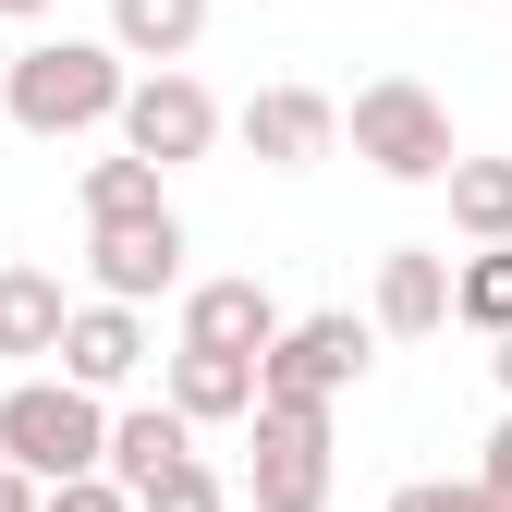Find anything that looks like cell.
Here are the masks:
<instances>
[{
  "label": "cell",
  "mask_w": 512,
  "mask_h": 512,
  "mask_svg": "<svg viewBox=\"0 0 512 512\" xmlns=\"http://www.w3.org/2000/svg\"><path fill=\"white\" fill-rule=\"evenodd\" d=\"M0 86H13V37H0Z\"/></svg>",
  "instance_id": "484cf974"
},
{
  "label": "cell",
  "mask_w": 512,
  "mask_h": 512,
  "mask_svg": "<svg viewBox=\"0 0 512 512\" xmlns=\"http://www.w3.org/2000/svg\"><path fill=\"white\" fill-rule=\"evenodd\" d=\"M452 269H464V256H439V244H391V256H378V330H391V342L452 330Z\"/></svg>",
  "instance_id": "8fae6325"
},
{
  "label": "cell",
  "mask_w": 512,
  "mask_h": 512,
  "mask_svg": "<svg viewBox=\"0 0 512 512\" xmlns=\"http://www.w3.org/2000/svg\"><path fill=\"white\" fill-rule=\"evenodd\" d=\"M452 317H464V330H512V244H476L464 256V269H452Z\"/></svg>",
  "instance_id": "ac0fdd59"
},
{
  "label": "cell",
  "mask_w": 512,
  "mask_h": 512,
  "mask_svg": "<svg viewBox=\"0 0 512 512\" xmlns=\"http://www.w3.org/2000/svg\"><path fill=\"white\" fill-rule=\"evenodd\" d=\"M476 488H488V500H500V512H512V415H500V427H488V452H476Z\"/></svg>",
  "instance_id": "7402d4cb"
},
{
  "label": "cell",
  "mask_w": 512,
  "mask_h": 512,
  "mask_svg": "<svg viewBox=\"0 0 512 512\" xmlns=\"http://www.w3.org/2000/svg\"><path fill=\"white\" fill-rule=\"evenodd\" d=\"M171 464H196V427H183L171 403H135V415H110V488H159Z\"/></svg>",
  "instance_id": "4fadbf2b"
},
{
  "label": "cell",
  "mask_w": 512,
  "mask_h": 512,
  "mask_svg": "<svg viewBox=\"0 0 512 512\" xmlns=\"http://www.w3.org/2000/svg\"><path fill=\"white\" fill-rule=\"evenodd\" d=\"M49 512H135V488H110V476H74V488H49Z\"/></svg>",
  "instance_id": "44dd1931"
},
{
  "label": "cell",
  "mask_w": 512,
  "mask_h": 512,
  "mask_svg": "<svg viewBox=\"0 0 512 512\" xmlns=\"http://www.w3.org/2000/svg\"><path fill=\"white\" fill-rule=\"evenodd\" d=\"M391 512H500V500H488L476 476H464V488H439V476H415V488H391Z\"/></svg>",
  "instance_id": "ffe728a7"
},
{
  "label": "cell",
  "mask_w": 512,
  "mask_h": 512,
  "mask_svg": "<svg viewBox=\"0 0 512 512\" xmlns=\"http://www.w3.org/2000/svg\"><path fill=\"white\" fill-rule=\"evenodd\" d=\"M86 269H98V305H147V293H171V281H183V220L159 208V220H110V232H86Z\"/></svg>",
  "instance_id": "ba28073f"
},
{
  "label": "cell",
  "mask_w": 512,
  "mask_h": 512,
  "mask_svg": "<svg viewBox=\"0 0 512 512\" xmlns=\"http://www.w3.org/2000/svg\"><path fill=\"white\" fill-rule=\"evenodd\" d=\"M171 196H159V171L122 147V159H86V232H110V220H159Z\"/></svg>",
  "instance_id": "2e32d148"
},
{
  "label": "cell",
  "mask_w": 512,
  "mask_h": 512,
  "mask_svg": "<svg viewBox=\"0 0 512 512\" xmlns=\"http://www.w3.org/2000/svg\"><path fill=\"white\" fill-rule=\"evenodd\" d=\"M488 378H500V391H512V330H500V342H488Z\"/></svg>",
  "instance_id": "d4e9b609"
},
{
  "label": "cell",
  "mask_w": 512,
  "mask_h": 512,
  "mask_svg": "<svg viewBox=\"0 0 512 512\" xmlns=\"http://www.w3.org/2000/svg\"><path fill=\"white\" fill-rule=\"evenodd\" d=\"M244 147L269 159V171H317L342 147V98H317V86H256L244 98Z\"/></svg>",
  "instance_id": "9c48e42d"
},
{
  "label": "cell",
  "mask_w": 512,
  "mask_h": 512,
  "mask_svg": "<svg viewBox=\"0 0 512 512\" xmlns=\"http://www.w3.org/2000/svg\"><path fill=\"white\" fill-rule=\"evenodd\" d=\"M281 330H293V317H281V293L256 281V269L183 293V342H196V354H256V366H269V354H281Z\"/></svg>",
  "instance_id": "52a82bcc"
},
{
  "label": "cell",
  "mask_w": 512,
  "mask_h": 512,
  "mask_svg": "<svg viewBox=\"0 0 512 512\" xmlns=\"http://www.w3.org/2000/svg\"><path fill=\"white\" fill-rule=\"evenodd\" d=\"M366 366H378V317L330 305V317H293V330H281L269 391L281 403H342V391H366Z\"/></svg>",
  "instance_id": "5b68a950"
},
{
  "label": "cell",
  "mask_w": 512,
  "mask_h": 512,
  "mask_svg": "<svg viewBox=\"0 0 512 512\" xmlns=\"http://www.w3.org/2000/svg\"><path fill=\"white\" fill-rule=\"evenodd\" d=\"M196 37H208V0H110V49L147 61V74H183Z\"/></svg>",
  "instance_id": "5bb4252c"
},
{
  "label": "cell",
  "mask_w": 512,
  "mask_h": 512,
  "mask_svg": "<svg viewBox=\"0 0 512 512\" xmlns=\"http://www.w3.org/2000/svg\"><path fill=\"white\" fill-rule=\"evenodd\" d=\"M135 512H232V500H220V476H208V464H171V476H159Z\"/></svg>",
  "instance_id": "d6986e66"
},
{
  "label": "cell",
  "mask_w": 512,
  "mask_h": 512,
  "mask_svg": "<svg viewBox=\"0 0 512 512\" xmlns=\"http://www.w3.org/2000/svg\"><path fill=\"white\" fill-rule=\"evenodd\" d=\"M342 135H354V159H366L378 183H452V171H464V147H452V110H439L415 74H378V86H354Z\"/></svg>",
  "instance_id": "3957f363"
},
{
  "label": "cell",
  "mask_w": 512,
  "mask_h": 512,
  "mask_svg": "<svg viewBox=\"0 0 512 512\" xmlns=\"http://www.w3.org/2000/svg\"><path fill=\"white\" fill-rule=\"evenodd\" d=\"M122 98H135V61L110 37H37V49H13V86H0V110H13L37 147L98 135V122L122 135Z\"/></svg>",
  "instance_id": "6da1fadb"
},
{
  "label": "cell",
  "mask_w": 512,
  "mask_h": 512,
  "mask_svg": "<svg viewBox=\"0 0 512 512\" xmlns=\"http://www.w3.org/2000/svg\"><path fill=\"white\" fill-rule=\"evenodd\" d=\"M256 512H330V403H256Z\"/></svg>",
  "instance_id": "277c9868"
},
{
  "label": "cell",
  "mask_w": 512,
  "mask_h": 512,
  "mask_svg": "<svg viewBox=\"0 0 512 512\" xmlns=\"http://www.w3.org/2000/svg\"><path fill=\"white\" fill-rule=\"evenodd\" d=\"M37 13H61V0H0V25H37Z\"/></svg>",
  "instance_id": "cb8c5ba5"
},
{
  "label": "cell",
  "mask_w": 512,
  "mask_h": 512,
  "mask_svg": "<svg viewBox=\"0 0 512 512\" xmlns=\"http://www.w3.org/2000/svg\"><path fill=\"white\" fill-rule=\"evenodd\" d=\"M0 512H49V488H37L25 464H0Z\"/></svg>",
  "instance_id": "603a6c76"
},
{
  "label": "cell",
  "mask_w": 512,
  "mask_h": 512,
  "mask_svg": "<svg viewBox=\"0 0 512 512\" xmlns=\"http://www.w3.org/2000/svg\"><path fill=\"white\" fill-rule=\"evenodd\" d=\"M183 427H232V415H256L269 403V366L256 354H196V342H171V391H159Z\"/></svg>",
  "instance_id": "30bf717a"
},
{
  "label": "cell",
  "mask_w": 512,
  "mask_h": 512,
  "mask_svg": "<svg viewBox=\"0 0 512 512\" xmlns=\"http://www.w3.org/2000/svg\"><path fill=\"white\" fill-rule=\"evenodd\" d=\"M61 330H74L61 281L25 269V256H0V354H61Z\"/></svg>",
  "instance_id": "9a60e30c"
},
{
  "label": "cell",
  "mask_w": 512,
  "mask_h": 512,
  "mask_svg": "<svg viewBox=\"0 0 512 512\" xmlns=\"http://www.w3.org/2000/svg\"><path fill=\"white\" fill-rule=\"evenodd\" d=\"M452 232L464 244H512V159H464L452 171Z\"/></svg>",
  "instance_id": "e0dca14e"
},
{
  "label": "cell",
  "mask_w": 512,
  "mask_h": 512,
  "mask_svg": "<svg viewBox=\"0 0 512 512\" xmlns=\"http://www.w3.org/2000/svg\"><path fill=\"white\" fill-rule=\"evenodd\" d=\"M135 366H147V305H74V330H61V378H74V391H122Z\"/></svg>",
  "instance_id": "7c38bea8"
},
{
  "label": "cell",
  "mask_w": 512,
  "mask_h": 512,
  "mask_svg": "<svg viewBox=\"0 0 512 512\" xmlns=\"http://www.w3.org/2000/svg\"><path fill=\"white\" fill-rule=\"evenodd\" d=\"M122 147H135L147 171H183L220 147V98L196 74H135V98H122Z\"/></svg>",
  "instance_id": "8992f818"
},
{
  "label": "cell",
  "mask_w": 512,
  "mask_h": 512,
  "mask_svg": "<svg viewBox=\"0 0 512 512\" xmlns=\"http://www.w3.org/2000/svg\"><path fill=\"white\" fill-rule=\"evenodd\" d=\"M0 464H25L37 488L110 476V403L74 391V378H25V391H0Z\"/></svg>",
  "instance_id": "7a4b0ae2"
}]
</instances>
